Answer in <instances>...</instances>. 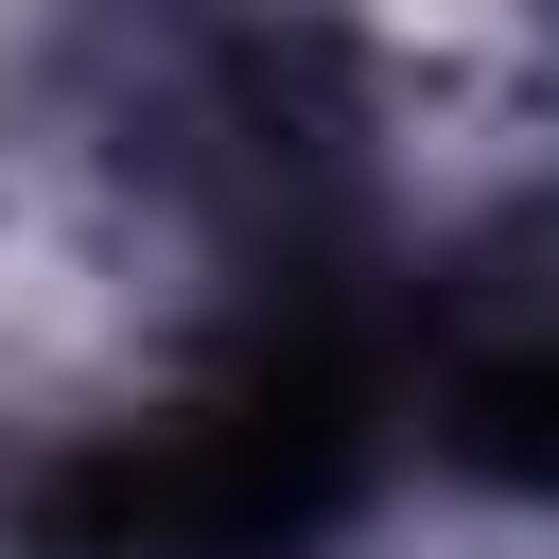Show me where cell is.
Segmentation results:
<instances>
[{
    "label": "cell",
    "mask_w": 559,
    "mask_h": 559,
    "mask_svg": "<svg viewBox=\"0 0 559 559\" xmlns=\"http://www.w3.org/2000/svg\"><path fill=\"white\" fill-rule=\"evenodd\" d=\"M367 437H384V332L297 297L192 402L87 437L35 489V559H280L367 489Z\"/></svg>",
    "instance_id": "1"
},
{
    "label": "cell",
    "mask_w": 559,
    "mask_h": 559,
    "mask_svg": "<svg viewBox=\"0 0 559 559\" xmlns=\"http://www.w3.org/2000/svg\"><path fill=\"white\" fill-rule=\"evenodd\" d=\"M402 367H419V419H437L454 472L559 489V210H542V227H489V245L402 314Z\"/></svg>",
    "instance_id": "2"
}]
</instances>
